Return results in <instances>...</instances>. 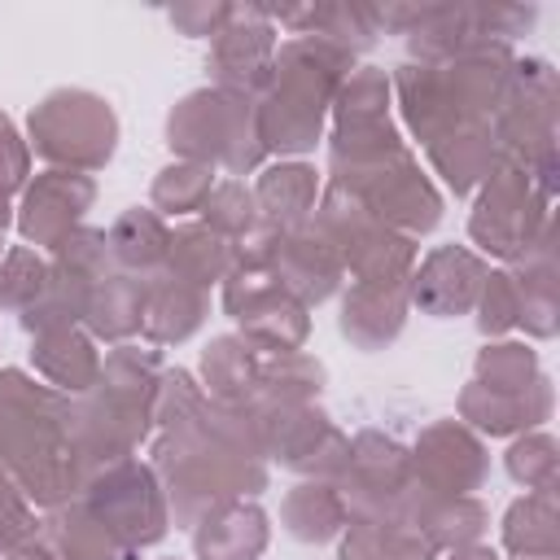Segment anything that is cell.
Returning <instances> with one entry per match:
<instances>
[{
    "instance_id": "obj_1",
    "label": "cell",
    "mask_w": 560,
    "mask_h": 560,
    "mask_svg": "<svg viewBox=\"0 0 560 560\" xmlns=\"http://www.w3.org/2000/svg\"><path fill=\"white\" fill-rule=\"evenodd\" d=\"M0 459L39 503L74 494L88 472L70 438V402L22 372H0Z\"/></svg>"
},
{
    "instance_id": "obj_2",
    "label": "cell",
    "mask_w": 560,
    "mask_h": 560,
    "mask_svg": "<svg viewBox=\"0 0 560 560\" xmlns=\"http://www.w3.org/2000/svg\"><path fill=\"white\" fill-rule=\"evenodd\" d=\"M350 66V52L319 39V35H302L289 39L276 57H271V92L267 101L254 109L258 118V140L262 149H280V153H302L319 140V118L324 105L341 79V70Z\"/></svg>"
},
{
    "instance_id": "obj_3",
    "label": "cell",
    "mask_w": 560,
    "mask_h": 560,
    "mask_svg": "<svg viewBox=\"0 0 560 560\" xmlns=\"http://www.w3.org/2000/svg\"><path fill=\"white\" fill-rule=\"evenodd\" d=\"M166 136H171V149H179L197 166L223 162L228 171H249L262 158L254 101L232 88L184 96L166 118Z\"/></svg>"
},
{
    "instance_id": "obj_4",
    "label": "cell",
    "mask_w": 560,
    "mask_h": 560,
    "mask_svg": "<svg viewBox=\"0 0 560 560\" xmlns=\"http://www.w3.org/2000/svg\"><path fill=\"white\" fill-rule=\"evenodd\" d=\"M83 503L118 538L122 556H136L140 547H149L166 534V503L153 486V472L140 468L131 455L92 468L83 477Z\"/></svg>"
},
{
    "instance_id": "obj_5",
    "label": "cell",
    "mask_w": 560,
    "mask_h": 560,
    "mask_svg": "<svg viewBox=\"0 0 560 560\" xmlns=\"http://www.w3.org/2000/svg\"><path fill=\"white\" fill-rule=\"evenodd\" d=\"M31 140L44 158L92 171V166L109 162L114 140H118V122L101 96L79 92V88H61L31 109Z\"/></svg>"
},
{
    "instance_id": "obj_6",
    "label": "cell",
    "mask_w": 560,
    "mask_h": 560,
    "mask_svg": "<svg viewBox=\"0 0 560 560\" xmlns=\"http://www.w3.org/2000/svg\"><path fill=\"white\" fill-rule=\"evenodd\" d=\"M346 503L359 516H385L411 499V459L381 433H359L346 451Z\"/></svg>"
},
{
    "instance_id": "obj_7",
    "label": "cell",
    "mask_w": 560,
    "mask_h": 560,
    "mask_svg": "<svg viewBox=\"0 0 560 560\" xmlns=\"http://www.w3.org/2000/svg\"><path fill=\"white\" fill-rule=\"evenodd\" d=\"M271 57H276V31H271L267 13L262 9H228L223 26L214 31V52H210L214 79L223 88L249 96L258 83H267Z\"/></svg>"
},
{
    "instance_id": "obj_8",
    "label": "cell",
    "mask_w": 560,
    "mask_h": 560,
    "mask_svg": "<svg viewBox=\"0 0 560 560\" xmlns=\"http://www.w3.org/2000/svg\"><path fill=\"white\" fill-rule=\"evenodd\" d=\"M96 188L88 175L74 171H48L31 184L26 201H22V236L35 245L57 249L66 236H74V223L83 219V210L92 206Z\"/></svg>"
},
{
    "instance_id": "obj_9",
    "label": "cell",
    "mask_w": 560,
    "mask_h": 560,
    "mask_svg": "<svg viewBox=\"0 0 560 560\" xmlns=\"http://www.w3.org/2000/svg\"><path fill=\"white\" fill-rule=\"evenodd\" d=\"M416 477L429 486L424 499L442 503V499H459L464 490H472L486 472V455L481 446L459 429V424H433L420 442H416V459H411Z\"/></svg>"
},
{
    "instance_id": "obj_10",
    "label": "cell",
    "mask_w": 560,
    "mask_h": 560,
    "mask_svg": "<svg viewBox=\"0 0 560 560\" xmlns=\"http://www.w3.org/2000/svg\"><path fill=\"white\" fill-rule=\"evenodd\" d=\"M534 210V188H529V171L508 166L490 179L477 214H472V236L490 249V254H521L529 241V214Z\"/></svg>"
},
{
    "instance_id": "obj_11",
    "label": "cell",
    "mask_w": 560,
    "mask_h": 560,
    "mask_svg": "<svg viewBox=\"0 0 560 560\" xmlns=\"http://www.w3.org/2000/svg\"><path fill=\"white\" fill-rule=\"evenodd\" d=\"M477 280H486L481 262L468 254V249H438L424 258L411 293L424 311L433 315H455V311H468L472 298H477Z\"/></svg>"
},
{
    "instance_id": "obj_12",
    "label": "cell",
    "mask_w": 560,
    "mask_h": 560,
    "mask_svg": "<svg viewBox=\"0 0 560 560\" xmlns=\"http://www.w3.org/2000/svg\"><path fill=\"white\" fill-rule=\"evenodd\" d=\"M206 319V289L179 276H153L144 284V319L140 328L149 341H184Z\"/></svg>"
},
{
    "instance_id": "obj_13",
    "label": "cell",
    "mask_w": 560,
    "mask_h": 560,
    "mask_svg": "<svg viewBox=\"0 0 560 560\" xmlns=\"http://www.w3.org/2000/svg\"><path fill=\"white\" fill-rule=\"evenodd\" d=\"M197 556L201 560H254L267 547V516L249 503H223L197 521Z\"/></svg>"
},
{
    "instance_id": "obj_14",
    "label": "cell",
    "mask_w": 560,
    "mask_h": 560,
    "mask_svg": "<svg viewBox=\"0 0 560 560\" xmlns=\"http://www.w3.org/2000/svg\"><path fill=\"white\" fill-rule=\"evenodd\" d=\"M407 311V289L402 284H354V293L341 306V332L359 341L363 350L385 346L398 337Z\"/></svg>"
},
{
    "instance_id": "obj_15",
    "label": "cell",
    "mask_w": 560,
    "mask_h": 560,
    "mask_svg": "<svg viewBox=\"0 0 560 560\" xmlns=\"http://www.w3.org/2000/svg\"><path fill=\"white\" fill-rule=\"evenodd\" d=\"M341 560H433V542L411 521L359 516L341 542Z\"/></svg>"
},
{
    "instance_id": "obj_16",
    "label": "cell",
    "mask_w": 560,
    "mask_h": 560,
    "mask_svg": "<svg viewBox=\"0 0 560 560\" xmlns=\"http://www.w3.org/2000/svg\"><path fill=\"white\" fill-rule=\"evenodd\" d=\"M44 538L61 560H114V556H122L118 538L105 529V521L83 499L79 503H61L44 521Z\"/></svg>"
},
{
    "instance_id": "obj_17",
    "label": "cell",
    "mask_w": 560,
    "mask_h": 560,
    "mask_svg": "<svg viewBox=\"0 0 560 560\" xmlns=\"http://www.w3.org/2000/svg\"><path fill=\"white\" fill-rule=\"evenodd\" d=\"M35 368L61 385V389H74V394H88L101 376V359L92 350V341L74 328H48L39 332V346H35Z\"/></svg>"
},
{
    "instance_id": "obj_18",
    "label": "cell",
    "mask_w": 560,
    "mask_h": 560,
    "mask_svg": "<svg viewBox=\"0 0 560 560\" xmlns=\"http://www.w3.org/2000/svg\"><path fill=\"white\" fill-rule=\"evenodd\" d=\"M92 332L109 337V341H122L140 328L144 319V280H127V276H105L96 280V289L88 293V306H83Z\"/></svg>"
},
{
    "instance_id": "obj_19",
    "label": "cell",
    "mask_w": 560,
    "mask_h": 560,
    "mask_svg": "<svg viewBox=\"0 0 560 560\" xmlns=\"http://www.w3.org/2000/svg\"><path fill=\"white\" fill-rule=\"evenodd\" d=\"M166 267H171V276L206 289V284H214L232 271V245L210 228H179L171 236Z\"/></svg>"
},
{
    "instance_id": "obj_20",
    "label": "cell",
    "mask_w": 560,
    "mask_h": 560,
    "mask_svg": "<svg viewBox=\"0 0 560 560\" xmlns=\"http://www.w3.org/2000/svg\"><path fill=\"white\" fill-rule=\"evenodd\" d=\"M254 201L267 210L271 228H280V232H284V228H298V223L311 214V206H315V171L302 166V162L271 166V171L262 175Z\"/></svg>"
},
{
    "instance_id": "obj_21",
    "label": "cell",
    "mask_w": 560,
    "mask_h": 560,
    "mask_svg": "<svg viewBox=\"0 0 560 560\" xmlns=\"http://www.w3.org/2000/svg\"><path fill=\"white\" fill-rule=\"evenodd\" d=\"M105 245H109V258H118L122 267H131V271H153L158 262H166L171 236H166V228H162V219H158L153 210H127V214L109 228Z\"/></svg>"
},
{
    "instance_id": "obj_22",
    "label": "cell",
    "mask_w": 560,
    "mask_h": 560,
    "mask_svg": "<svg viewBox=\"0 0 560 560\" xmlns=\"http://www.w3.org/2000/svg\"><path fill=\"white\" fill-rule=\"evenodd\" d=\"M341 516H346V499L332 490V486H298L289 499H284V529L302 542H324L341 529Z\"/></svg>"
},
{
    "instance_id": "obj_23",
    "label": "cell",
    "mask_w": 560,
    "mask_h": 560,
    "mask_svg": "<svg viewBox=\"0 0 560 560\" xmlns=\"http://www.w3.org/2000/svg\"><path fill=\"white\" fill-rule=\"evenodd\" d=\"M556 512H551V494L538 490L534 499L516 503L508 512V547L516 551V560H551L556 551Z\"/></svg>"
},
{
    "instance_id": "obj_24",
    "label": "cell",
    "mask_w": 560,
    "mask_h": 560,
    "mask_svg": "<svg viewBox=\"0 0 560 560\" xmlns=\"http://www.w3.org/2000/svg\"><path fill=\"white\" fill-rule=\"evenodd\" d=\"M214 188V175L210 166H197V162H184V166H166L153 184V206H162L166 214H184V210H197L206 206Z\"/></svg>"
},
{
    "instance_id": "obj_25",
    "label": "cell",
    "mask_w": 560,
    "mask_h": 560,
    "mask_svg": "<svg viewBox=\"0 0 560 560\" xmlns=\"http://www.w3.org/2000/svg\"><path fill=\"white\" fill-rule=\"evenodd\" d=\"M254 192L245 188V184H236V179H228V184H219V188H210V197H206V228L210 232H232V236H241V232H249L254 228Z\"/></svg>"
},
{
    "instance_id": "obj_26",
    "label": "cell",
    "mask_w": 560,
    "mask_h": 560,
    "mask_svg": "<svg viewBox=\"0 0 560 560\" xmlns=\"http://www.w3.org/2000/svg\"><path fill=\"white\" fill-rule=\"evenodd\" d=\"M508 468L516 481L534 486V490H551V472H556V455H551V438H529L516 442L508 455Z\"/></svg>"
},
{
    "instance_id": "obj_27",
    "label": "cell",
    "mask_w": 560,
    "mask_h": 560,
    "mask_svg": "<svg viewBox=\"0 0 560 560\" xmlns=\"http://www.w3.org/2000/svg\"><path fill=\"white\" fill-rule=\"evenodd\" d=\"M521 319V284L516 276H490L486 298H481V328L486 332H503Z\"/></svg>"
},
{
    "instance_id": "obj_28",
    "label": "cell",
    "mask_w": 560,
    "mask_h": 560,
    "mask_svg": "<svg viewBox=\"0 0 560 560\" xmlns=\"http://www.w3.org/2000/svg\"><path fill=\"white\" fill-rule=\"evenodd\" d=\"M31 538H35V521H31L26 503L18 499V490L0 477V556L26 547Z\"/></svg>"
},
{
    "instance_id": "obj_29",
    "label": "cell",
    "mask_w": 560,
    "mask_h": 560,
    "mask_svg": "<svg viewBox=\"0 0 560 560\" xmlns=\"http://www.w3.org/2000/svg\"><path fill=\"white\" fill-rule=\"evenodd\" d=\"M22 175H26V149L18 144V136H13L9 118L0 114V192L18 188V184H22Z\"/></svg>"
},
{
    "instance_id": "obj_30",
    "label": "cell",
    "mask_w": 560,
    "mask_h": 560,
    "mask_svg": "<svg viewBox=\"0 0 560 560\" xmlns=\"http://www.w3.org/2000/svg\"><path fill=\"white\" fill-rule=\"evenodd\" d=\"M223 18H228V9H219V4L214 9H206V4L201 9H171V22L184 26L188 35H214L223 26Z\"/></svg>"
},
{
    "instance_id": "obj_31",
    "label": "cell",
    "mask_w": 560,
    "mask_h": 560,
    "mask_svg": "<svg viewBox=\"0 0 560 560\" xmlns=\"http://www.w3.org/2000/svg\"><path fill=\"white\" fill-rule=\"evenodd\" d=\"M4 560H57L48 547H35V542H26V547H18V551H9Z\"/></svg>"
},
{
    "instance_id": "obj_32",
    "label": "cell",
    "mask_w": 560,
    "mask_h": 560,
    "mask_svg": "<svg viewBox=\"0 0 560 560\" xmlns=\"http://www.w3.org/2000/svg\"><path fill=\"white\" fill-rule=\"evenodd\" d=\"M455 560H499L494 551H481V547H472V551H459Z\"/></svg>"
},
{
    "instance_id": "obj_33",
    "label": "cell",
    "mask_w": 560,
    "mask_h": 560,
    "mask_svg": "<svg viewBox=\"0 0 560 560\" xmlns=\"http://www.w3.org/2000/svg\"><path fill=\"white\" fill-rule=\"evenodd\" d=\"M4 223H9V201H4V192H0V232H4Z\"/></svg>"
}]
</instances>
